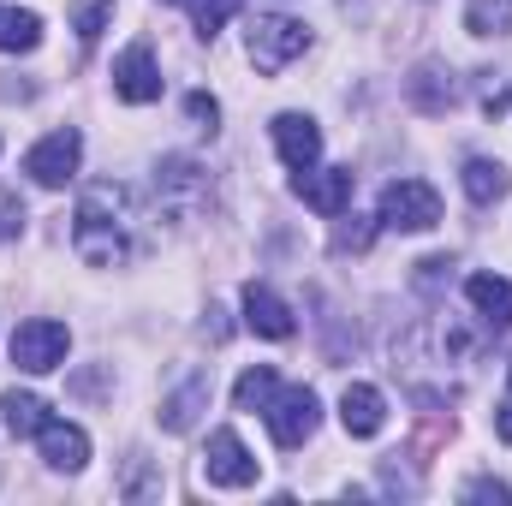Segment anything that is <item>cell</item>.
Segmentation results:
<instances>
[{
  "mask_svg": "<svg viewBox=\"0 0 512 506\" xmlns=\"http://www.w3.org/2000/svg\"><path fill=\"white\" fill-rule=\"evenodd\" d=\"M495 435L512 447V376H507V399H501V411H495Z\"/></svg>",
  "mask_w": 512,
  "mask_h": 506,
  "instance_id": "cell-31",
  "label": "cell"
},
{
  "mask_svg": "<svg viewBox=\"0 0 512 506\" xmlns=\"http://www.w3.org/2000/svg\"><path fill=\"white\" fill-rule=\"evenodd\" d=\"M405 102L417 108V114H447L453 102H459V84H453V72L447 66H417L411 78H405Z\"/></svg>",
  "mask_w": 512,
  "mask_h": 506,
  "instance_id": "cell-15",
  "label": "cell"
},
{
  "mask_svg": "<svg viewBox=\"0 0 512 506\" xmlns=\"http://www.w3.org/2000/svg\"><path fill=\"white\" fill-rule=\"evenodd\" d=\"M108 12H114V0H78V6H72V30H78V42H84V48H96V42H102Z\"/></svg>",
  "mask_w": 512,
  "mask_h": 506,
  "instance_id": "cell-23",
  "label": "cell"
},
{
  "mask_svg": "<svg viewBox=\"0 0 512 506\" xmlns=\"http://www.w3.org/2000/svg\"><path fill=\"white\" fill-rule=\"evenodd\" d=\"M376 221L387 233H429V227H441V191L429 179H393L382 191Z\"/></svg>",
  "mask_w": 512,
  "mask_h": 506,
  "instance_id": "cell-3",
  "label": "cell"
},
{
  "mask_svg": "<svg viewBox=\"0 0 512 506\" xmlns=\"http://www.w3.org/2000/svg\"><path fill=\"white\" fill-rule=\"evenodd\" d=\"M459 185H465V197H471L477 209H495V203L512 191V173L501 167V161H489V155H471L465 173H459Z\"/></svg>",
  "mask_w": 512,
  "mask_h": 506,
  "instance_id": "cell-17",
  "label": "cell"
},
{
  "mask_svg": "<svg viewBox=\"0 0 512 506\" xmlns=\"http://www.w3.org/2000/svg\"><path fill=\"white\" fill-rule=\"evenodd\" d=\"M340 423H346V435H358V441H370V435H382L387 423V399L370 387V381H352L346 393H340Z\"/></svg>",
  "mask_w": 512,
  "mask_h": 506,
  "instance_id": "cell-14",
  "label": "cell"
},
{
  "mask_svg": "<svg viewBox=\"0 0 512 506\" xmlns=\"http://www.w3.org/2000/svg\"><path fill=\"white\" fill-rule=\"evenodd\" d=\"M274 149H280V161H286L292 173H304V167L322 161V131H316L310 114H280V120H274Z\"/></svg>",
  "mask_w": 512,
  "mask_h": 506,
  "instance_id": "cell-12",
  "label": "cell"
},
{
  "mask_svg": "<svg viewBox=\"0 0 512 506\" xmlns=\"http://www.w3.org/2000/svg\"><path fill=\"white\" fill-rule=\"evenodd\" d=\"M447 274H453V256H423V262H417V286H423V292H441Z\"/></svg>",
  "mask_w": 512,
  "mask_h": 506,
  "instance_id": "cell-29",
  "label": "cell"
},
{
  "mask_svg": "<svg viewBox=\"0 0 512 506\" xmlns=\"http://www.w3.org/2000/svg\"><path fill=\"white\" fill-rule=\"evenodd\" d=\"M143 245V209L131 197V185L120 179H102L78 197V215H72V251L84 268H126Z\"/></svg>",
  "mask_w": 512,
  "mask_h": 506,
  "instance_id": "cell-1",
  "label": "cell"
},
{
  "mask_svg": "<svg viewBox=\"0 0 512 506\" xmlns=\"http://www.w3.org/2000/svg\"><path fill=\"white\" fill-rule=\"evenodd\" d=\"M256 471H262V465L251 459V447L239 441V429H215V435H209V453H203V477H209L215 489H251Z\"/></svg>",
  "mask_w": 512,
  "mask_h": 506,
  "instance_id": "cell-8",
  "label": "cell"
},
{
  "mask_svg": "<svg viewBox=\"0 0 512 506\" xmlns=\"http://www.w3.org/2000/svg\"><path fill=\"white\" fill-rule=\"evenodd\" d=\"M352 221H358V215H352ZM376 227H382V221H376ZM376 227H370V221H358V227H340V233H334V251H340V256H346V251H370Z\"/></svg>",
  "mask_w": 512,
  "mask_h": 506,
  "instance_id": "cell-28",
  "label": "cell"
},
{
  "mask_svg": "<svg viewBox=\"0 0 512 506\" xmlns=\"http://www.w3.org/2000/svg\"><path fill=\"white\" fill-rule=\"evenodd\" d=\"M42 42V18L30 6H0V54H30Z\"/></svg>",
  "mask_w": 512,
  "mask_h": 506,
  "instance_id": "cell-20",
  "label": "cell"
},
{
  "mask_svg": "<svg viewBox=\"0 0 512 506\" xmlns=\"http://www.w3.org/2000/svg\"><path fill=\"white\" fill-rule=\"evenodd\" d=\"M24 233V203H18V191H0V245H12Z\"/></svg>",
  "mask_w": 512,
  "mask_h": 506,
  "instance_id": "cell-26",
  "label": "cell"
},
{
  "mask_svg": "<svg viewBox=\"0 0 512 506\" xmlns=\"http://www.w3.org/2000/svg\"><path fill=\"white\" fill-rule=\"evenodd\" d=\"M507 108H512V78H495V72H489V84H483V114L501 120Z\"/></svg>",
  "mask_w": 512,
  "mask_h": 506,
  "instance_id": "cell-27",
  "label": "cell"
},
{
  "mask_svg": "<svg viewBox=\"0 0 512 506\" xmlns=\"http://www.w3.org/2000/svg\"><path fill=\"white\" fill-rule=\"evenodd\" d=\"M209 203H215V185H209L203 161H191V155H161V167H155V209H161L173 227H191V221L209 215Z\"/></svg>",
  "mask_w": 512,
  "mask_h": 506,
  "instance_id": "cell-2",
  "label": "cell"
},
{
  "mask_svg": "<svg viewBox=\"0 0 512 506\" xmlns=\"http://www.w3.org/2000/svg\"><path fill=\"white\" fill-rule=\"evenodd\" d=\"M274 387H280L274 364H256V370H245V376L233 381V405H239V411H262V405L274 399Z\"/></svg>",
  "mask_w": 512,
  "mask_h": 506,
  "instance_id": "cell-22",
  "label": "cell"
},
{
  "mask_svg": "<svg viewBox=\"0 0 512 506\" xmlns=\"http://www.w3.org/2000/svg\"><path fill=\"white\" fill-rule=\"evenodd\" d=\"M0 423H6V435L12 441H30V435H42V423H48V405L36 399V393H6L0 399Z\"/></svg>",
  "mask_w": 512,
  "mask_h": 506,
  "instance_id": "cell-19",
  "label": "cell"
},
{
  "mask_svg": "<svg viewBox=\"0 0 512 506\" xmlns=\"http://www.w3.org/2000/svg\"><path fill=\"white\" fill-rule=\"evenodd\" d=\"M114 96L131 102V108L161 102V66H155V48L149 42H131L126 54L114 60Z\"/></svg>",
  "mask_w": 512,
  "mask_h": 506,
  "instance_id": "cell-10",
  "label": "cell"
},
{
  "mask_svg": "<svg viewBox=\"0 0 512 506\" xmlns=\"http://www.w3.org/2000/svg\"><path fill=\"white\" fill-rule=\"evenodd\" d=\"M465 298H471V310L489 328H512V280L507 274H471L465 280Z\"/></svg>",
  "mask_w": 512,
  "mask_h": 506,
  "instance_id": "cell-16",
  "label": "cell"
},
{
  "mask_svg": "<svg viewBox=\"0 0 512 506\" xmlns=\"http://www.w3.org/2000/svg\"><path fill=\"white\" fill-rule=\"evenodd\" d=\"M245 328H251V334H262V340H292V334H298L292 304H286L274 286H262V280H251V286H245Z\"/></svg>",
  "mask_w": 512,
  "mask_h": 506,
  "instance_id": "cell-11",
  "label": "cell"
},
{
  "mask_svg": "<svg viewBox=\"0 0 512 506\" xmlns=\"http://www.w3.org/2000/svg\"><path fill=\"white\" fill-rule=\"evenodd\" d=\"M304 48H310V30H304L298 18H286V12H268V18L251 24V66L262 72V78L286 72Z\"/></svg>",
  "mask_w": 512,
  "mask_h": 506,
  "instance_id": "cell-5",
  "label": "cell"
},
{
  "mask_svg": "<svg viewBox=\"0 0 512 506\" xmlns=\"http://www.w3.org/2000/svg\"><path fill=\"white\" fill-rule=\"evenodd\" d=\"M292 191L316 209V215H328V221H340L346 209H352V191H358V173L352 167H304L298 179H292Z\"/></svg>",
  "mask_w": 512,
  "mask_h": 506,
  "instance_id": "cell-9",
  "label": "cell"
},
{
  "mask_svg": "<svg viewBox=\"0 0 512 506\" xmlns=\"http://www.w3.org/2000/svg\"><path fill=\"white\" fill-rule=\"evenodd\" d=\"M465 495H471V501H495V506H507V501H512V489L501 483V477H477Z\"/></svg>",
  "mask_w": 512,
  "mask_h": 506,
  "instance_id": "cell-30",
  "label": "cell"
},
{
  "mask_svg": "<svg viewBox=\"0 0 512 506\" xmlns=\"http://www.w3.org/2000/svg\"><path fill=\"white\" fill-rule=\"evenodd\" d=\"M185 114H191V126L209 131V137L221 131V102H215V96H203V90H191V96H185Z\"/></svg>",
  "mask_w": 512,
  "mask_h": 506,
  "instance_id": "cell-25",
  "label": "cell"
},
{
  "mask_svg": "<svg viewBox=\"0 0 512 506\" xmlns=\"http://www.w3.org/2000/svg\"><path fill=\"white\" fill-rule=\"evenodd\" d=\"M471 36H512V0H465Z\"/></svg>",
  "mask_w": 512,
  "mask_h": 506,
  "instance_id": "cell-21",
  "label": "cell"
},
{
  "mask_svg": "<svg viewBox=\"0 0 512 506\" xmlns=\"http://www.w3.org/2000/svg\"><path fill=\"white\" fill-rule=\"evenodd\" d=\"M36 441H42V465H48V471H84V465H90V435H84L78 423L48 417Z\"/></svg>",
  "mask_w": 512,
  "mask_h": 506,
  "instance_id": "cell-13",
  "label": "cell"
},
{
  "mask_svg": "<svg viewBox=\"0 0 512 506\" xmlns=\"http://www.w3.org/2000/svg\"><path fill=\"white\" fill-rule=\"evenodd\" d=\"M78 161H84V137L72 126H60V131H48L30 155H24V173L42 185V191H60L72 173H78Z\"/></svg>",
  "mask_w": 512,
  "mask_h": 506,
  "instance_id": "cell-7",
  "label": "cell"
},
{
  "mask_svg": "<svg viewBox=\"0 0 512 506\" xmlns=\"http://www.w3.org/2000/svg\"><path fill=\"white\" fill-rule=\"evenodd\" d=\"M66 352H72V334H66V322H54V316H36V322H24V328L12 334V364H18L24 376L60 370Z\"/></svg>",
  "mask_w": 512,
  "mask_h": 506,
  "instance_id": "cell-6",
  "label": "cell"
},
{
  "mask_svg": "<svg viewBox=\"0 0 512 506\" xmlns=\"http://www.w3.org/2000/svg\"><path fill=\"white\" fill-rule=\"evenodd\" d=\"M239 6H245V0H185V12H191L197 36H221V24H227Z\"/></svg>",
  "mask_w": 512,
  "mask_h": 506,
  "instance_id": "cell-24",
  "label": "cell"
},
{
  "mask_svg": "<svg viewBox=\"0 0 512 506\" xmlns=\"http://www.w3.org/2000/svg\"><path fill=\"white\" fill-rule=\"evenodd\" d=\"M262 423H268V441L274 447H304L310 435H316V423H322V399L310 393V387H274V399L262 405Z\"/></svg>",
  "mask_w": 512,
  "mask_h": 506,
  "instance_id": "cell-4",
  "label": "cell"
},
{
  "mask_svg": "<svg viewBox=\"0 0 512 506\" xmlns=\"http://www.w3.org/2000/svg\"><path fill=\"white\" fill-rule=\"evenodd\" d=\"M203 411H209V376L197 370L179 393H167V399H161V429L185 435V429H197V417H203Z\"/></svg>",
  "mask_w": 512,
  "mask_h": 506,
  "instance_id": "cell-18",
  "label": "cell"
}]
</instances>
